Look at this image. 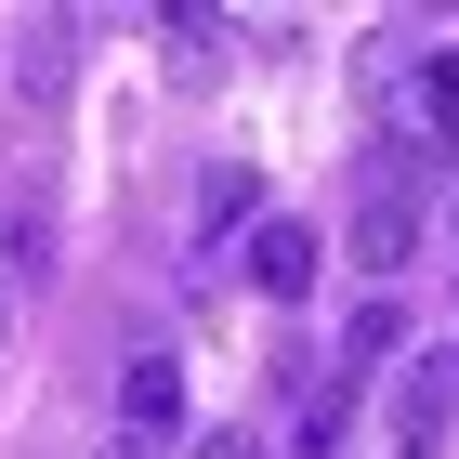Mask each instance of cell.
<instances>
[{
    "label": "cell",
    "mask_w": 459,
    "mask_h": 459,
    "mask_svg": "<svg viewBox=\"0 0 459 459\" xmlns=\"http://www.w3.org/2000/svg\"><path fill=\"white\" fill-rule=\"evenodd\" d=\"M197 459H276V446H263L249 420H211V433H197Z\"/></svg>",
    "instance_id": "cell-8"
},
{
    "label": "cell",
    "mask_w": 459,
    "mask_h": 459,
    "mask_svg": "<svg viewBox=\"0 0 459 459\" xmlns=\"http://www.w3.org/2000/svg\"><path fill=\"white\" fill-rule=\"evenodd\" d=\"M0 354H13V289H0Z\"/></svg>",
    "instance_id": "cell-10"
},
{
    "label": "cell",
    "mask_w": 459,
    "mask_h": 459,
    "mask_svg": "<svg viewBox=\"0 0 459 459\" xmlns=\"http://www.w3.org/2000/svg\"><path fill=\"white\" fill-rule=\"evenodd\" d=\"M433 249V211H420V158H394V144H368V184H354V263H368V276H407V263H420Z\"/></svg>",
    "instance_id": "cell-1"
},
{
    "label": "cell",
    "mask_w": 459,
    "mask_h": 459,
    "mask_svg": "<svg viewBox=\"0 0 459 459\" xmlns=\"http://www.w3.org/2000/svg\"><path fill=\"white\" fill-rule=\"evenodd\" d=\"M433 237H446V289H459V184H446V223H433Z\"/></svg>",
    "instance_id": "cell-9"
},
{
    "label": "cell",
    "mask_w": 459,
    "mask_h": 459,
    "mask_svg": "<svg viewBox=\"0 0 459 459\" xmlns=\"http://www.w3.org/2000/svg\"><path fill=\"white\" fill-rule=\"evenodd\" d=\"M184 433V354H132V368H118V446H171Z\"/></svg>",
    "instance_id": "cell-2"
},
{
    "label": "cell",
    "mask_w": 459,
    "mask_h": 459,
    "mask_svg": "<svg viewBox=\"0 0 459 459\" xmlns=\"http://www.w3.org/2000/svg\"><path fill=\"white\" fill-rule=\"evenodd\" d=\"M342 433H354V381H316V368H302V407H289V459H342Z\"/></svg>",
    "instance_id": "cell-5"
},
{
    "label": "cell",
    "mask_w": 459,
    "mask_h": 459,
    "mask_svg": "<svg viewBox=\"0 0 459 459\" xmlns=\"http://www.w3.org/2000/svg\"><path fill=\"white\" fill-rule=\"evenodd\" d=\"M106 459H144V446H106Z\"/></svg>",
    "instance_id": "cell-11"
},
{
    "label": "cell",
    "mask_w": 459,
    "mask_h": 459,
    "mask_svg": "<svg viewBox=\"0 0 459 459\" xmlns=\"http://www.w3.org/2000/svg\"><path fill=\"white\" fill-rule=\"evenodd\" d=\"M316 263H328V237H316L302 211H263V223H249V289H263V302H302Z\"/></svg>",
    "instance_id": "cell-3"
},
{
    "label": "cell",
    "mask_w": 459,
    "mask_h": 459,
    "mask_svg": "<svg viewBox=\"0 0 459 459\" xmlns=\"http://www.w3.org/2000/svg\"><path fill=\"white\" fill-rule=\"evenodd\" d=\"M237 223H263V171H249V158H211V171H197V263H223Z\"/></svg>",
    "instance_id": "cell-4"
},
{
    "label": "cell",
    "mask_w": 459,
    "mask_h": 459,
    "mask_svg": "<svg viewBox=\"0 0 459 459\" xmlns=\"http://www.w3.org/2000/svg\"><path fill=\"white\" fill-rule=\"evenodd\" d=\"M394 342H407V302H394V289H381V302H354V328H342V381L368 368V354H394Z\"/></svg>",
    "instance_id": "cell-7"
},
{
    "label": "cell",
    "mask_w": 459,
    "mask_h": 459,
    "mask_svg": "<svg viewBox=\"0 0 459 459\" xmlns=\"http://www.w3.org/2000/svg\"><path fill=\"white\" fill-rule=\"evenodd\" d=\"M459 420V342H433L420 368H407V407H394V433H446Z\"/></svg>",
    "instance_id": "cell-6"
}]
</instances>
